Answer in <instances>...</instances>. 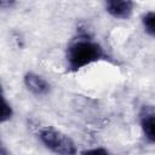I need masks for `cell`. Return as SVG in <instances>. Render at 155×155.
I'll return each mask as SVG.
<instances>
[{"instance_id":"cell-1","label":"cell","mask_w":155,"mask_h":155,"mask_svg":"<svg viewBox=\"0 0 155 155\" xmlns=\"http://www.w3.org/2000/svg\"><path fill=\"white\" fill-rule=\"evenodd\" d=\"M103 57V48L96 41L87 38L74 40L67 50V63L71 70H79Z\"/></svg>"},{"instance_id":"cell-2","label":"cell","mask_w":155,"mask_h":155,"mask_svg":"<svg viewBox=\"0 0 155 155\" xmlns=\"http://www.w3.org/2000/svg\"><path fill=\"white\" fill-rule=\"evenodd\" d=\"M39 138L40 140L52 151L58 153V154H75V145L73 140L65 136L64 133L51 128V127H44L39 132Z\"/></svg>"},{"instance_id":"cell-3","label":"cell","mask_w":155,"mask_h":155,"mask_svg":"<svg viewBox=\"0 0 155 155\" xmlns=\"http://www.w3.org/2000/svg\"><path fill=\"white\" fill-rule=\"evenodd\" d=\"M107 11L115 18H128L133 10L132 0H105Z\"/></svg>"},{"instance_id":"cell-4","label":"cell","mask_w":155,"mask_h":155,"mask_svg":"<svg viewBox=\"0 0 155 155\" xmlns=\"http://www.w3.org/2000/svg\"><path fill=\"white\" fill-rule=\"evenodd\" d=\"M24 85L25 87L36 96L46 94L50 90V86L45 79L34 73H27L24 75Z\"/></svg>"},{"instance_id":"cell-5","label":"cell","mask_w":155,"mask_h":155,"mask_svg":"<svg viewBox=\"0 0 155 155\" xmlns=\"http://www.w3.org/2000/svg\"><path fill=\"white\" fill-rule=\"evenodd\" d=\"M140 125L148 139L155 143V109L144 107L140 113Z\"/></svg>"},{"instance_id":"cell-6","label":"cell","mask_w":155,"mask_h":155,"mask_svg":"<svg viewBox=\"0 0 155 155\" xmlns=\"http://www.w3.org/2000/svg\"><path fill=\"white\" fill-rule=\"evenodd\" d=\"M143 25H144L145 31L149 35L155 36V12H148L144 15Z\"/></svg>"},{"instance_id":"cell-7","label":"cell","mask_w":155,"mask_h":155,"mask_svg":"<svg viewBox=\"0 0 155 155\" xmlns=\"http://www.w3.org/2000/svg\"><path fill=\"white\" fill-rule=\"evenodd\" d=\"M12 116V109L11 105L7 103V101L4 98L2 99V107H1V122H5Z\"/></svg>"},{"instance_id":"cell-8","label":"cell","mask_w":155,"mask_h":155,"mask_svg":"<svg viewBox=\"0 0 155 155\" xmlns=\"http://www.w3.org/2000/svg\"><path fill=\"white\" fill-rule=\"evenodd\" d=\"M15 0H1V7L6 8V7H11L13 5Z\"/></svg>"},{"instance_id":"cell-9","label":"cell","mask_w":155,"mask_h":155,"mask_svg":"<svg viewBox=\"0 0 155 155\" xmlns=\"http://www.w3.org/2000/svg\"><path fill=\"white\" fill-rule=\"evenodd\" d=\"M84 153H103V154H105L107 150H104V149H93V150H86Z\"/></svg>"}]
</instances>
